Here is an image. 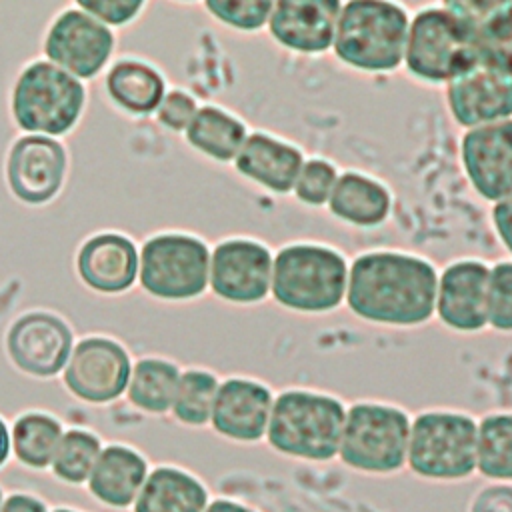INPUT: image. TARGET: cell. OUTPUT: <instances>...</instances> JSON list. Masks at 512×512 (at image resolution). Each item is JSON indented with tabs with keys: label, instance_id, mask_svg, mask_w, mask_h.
<instances>
[{
	"label": "cell",
	"instance_id": "cell-1",
	"mask_svg": "<svg viewBox=\"0 0 512 512\" xmlns=\"http://www.w3.org/2000/svg\"><path fill=\"white\" fill-rule=\"evenodd\" d=\"M438 272L422 256L372 250L348 264L344 302L360 320L412 328L434 316Z\"/></svg>",
	"mask_w": 512,
	"mask_h": 512
},
{
	"label": "cell",
	"instance_id": "cell-2",
	"mask_svg": "<svg viewBox=\"0 0 512 512\" xmlns=\"http://www.w3.org/2000/svg\"><path fill=\"white\" fill-rule=\"evenodd\" d=\"M346 404L328 392L286 388L274 396L264 442L280 456L322 464L338 458Z\"/></svg>",
	"mask_w": 512,
	"mask_h": 512
},
{
	"label": "cell",
	"instance_id": "cell-3",
	"mask_svg": "<svg viewBox=\"0 0 512 512\" xmlns=\"http://www.w3.org/2000/svg\"><path fill=\"white\" fill-rule=\"evenodd\" d=\"M408 24L406 8L396 2H342L332 52L360 72H394L404 62Z\"/></svg>",
	"mask_w": 512,
	"mask_h": 512
},
{
	"label": "cell",
	"instance_id": "cell-4",
	"mask_svg": "<svg viewBox=\"0 0 512 512\" xmlns=\"http://www.w3.org/2000/svg\"><path fill=\"white\" fill-rule=\"evenodd\" d=\"M348 262L324 244H286L274 254L270 296L292 312L326 314L346 296Z\"/></svg>",
	"mask_w": 512,
	"mask_h": 512
},
{
	"label": "cell",
	"instance_id": "cell-5",
	"mask_svg": "<svg viewBox=\"0 0 512 512\" xmlns=\"http://www.w3.org/2000/svg\"><path fill=\"white\" fill-rule=\"evenodd\" d=\"M478 420L460 410H424L412 416L406 468L426 482H464L476 474Z\"/></svg>",
	"mask_w": 512,
	"mask_h": 512
},
{
	"label": "cell",
	"instance_id": "cell-6",
	"mask_svg": "<svg viewBox=\"0 0 512 512\" xmlns=\"http://www.w3.org/2000/svg\"><path fill=\"white\" fill-rule=\"evenodd\" d=\"M412 416L390 402L358 400L346 406L338 460L364 476H392L406 468Z\"/></svg>",
	"mask_w": 512,
	"mask_h": 512
},
{
	"label": "cell",
	"instance_id": "cell-7",
	"mask_svg": "<svg viewBox=\"0 0 512 512\" xmlns=\"http://www.w3.org/2000/svg\"><path fill=\"white\" fill-rule=\"evenodd\" d=\"M406 70L430 84H450L480 64L478 32L444 4L418 10L408 24Z\"/></svg>",
	"mask_w": 512,
	"mask_h": 512
},
{
	"label": "cell",
	"instance_id": "cell-8",
	"mask_svg": "<svg viewBox=\"0 0 512 512\" xmlns=\"http://www.w3.org/2000/svg\"><path fill=\"white\" fill-rule=\"evenodd\" d=\"M86 104L80 80L48 60L28 64L12 88L14 122L28 134L62 136L74 128Z\"/></svg>",
	"mask_w": 512,
	"mask_h": 512
},
{
	"label": "cell",
	"instance_id": "cell-9",
	"mask_svg": "<svg viewBox=\"0 0 512 512\" xmlns=\"http://www.w3.org/2000/svg\"><path fill=\"white\" fill-rule=\"evenodd\" d=\"M138 256L140 284L154 298L184 302L202 296L208 288L210 250L196 236L156 234L144 242Z\"/></svg>",
	"mask_w": 512,
	"mask_h": 512
},
{
	"label": "cell",
	"instance_id": "cell-10",
	"mask_svg": "<svg viewBox=\"0 0 512 512\" xmlns=\"http://www.w3.org/2000/svg\"><path fill=\"white\" fill-rule=\"evenodd\" d=\"M114 52V34L108 26L78 6L62 10L44 38L48 62L76 80H88L102 72Z\"/></svg>",
	"mask_w": 512,
	"mask_h": 512
},
{
	"label": "cell",
	"instance_id": "cell-11",
	"mask_svg": "<svg viewBox=\"0 0 512 512\" xmlns=\"http://www.w3.org/2000/svg\"><path fill=\"white\" fill-rule=\"evenodd\" d=\"M274 254L252 238H226L210 252L208 288L230 304H258L270 296Z\"/></svg>",
	"mask_w": 512,
	"mask_h": 512
},
{
	"label": "cell",
	"instance_id": "cell-12",
	"mask_svg": "<svg viewBox=\"0 0 512 512\" xmlns=\"http://www.w3.org/2000/svg\"><path fill=\"white\" fill-rule=\"evenodd\" d=\"M132 362L122 344L104 336L80 340L66 362L64 386L88 404H108L126 394Z\"/></svg>",
	"mask_w": 512,
	"mask_h": 512
},
{
	"label": "cell",
	"instance_id": "cell-13",
	"mask_svg": "<svg viewBox=\"0 0 512 512\" xmlns=\"http://www.w3.org/2000/svg\"><path fill=\"white\" fill-rule=\"evenodd\" d=\"M460 160L480 198L496 204L512 196V118L466 130Z\"/></svg>",
	"mask_w": 512,
	"mask_h": 512
},
{
	"label": "cell",
	"instance_id": "cell-14",
	"mask_svg": "<svg viewBox=\"0 0 512 512\" xmlns=\"http://www.w3.org/2000/svg\"><path fill=\"white\" fill-rule=\"evenodd\" d=\"M274 396L268 384L254 378L220 380L208 426L224 440L258 444L266 438Z\"/></svg>",
	"mask_w": 512,
	"mask_h": 512
},
{
	"label": "cell",
	"instance_id": "cell-15",
	"mask_svg": "<svg viewBox=\"0 0 512 512\" xmlns=\"http://www.w3.org/2000/svg\"><path fill=\"white\" fill-rule=\"evenodd\" d=\"M72 332L64 320L48 312L20 316L8 330L6 350L12 364L36 378L64 372L72 352Z\"/></svg>",
	"mask_w": 512,
	"mask_h": 512
},
{
	"label": "cell",
	"instance_id": "cell-16",
	"mask_svg": "<svg viewBox=\"0 0 512 512\" xmlns=\"http://www.w3.org/2000/svg\"><path fill=\"white\" fill-rule=\"evenodd\" d=\"M66 174V150L50 136L28 134L18 138L6 160V180L12 194L24 204L52 200Z\"/></svg>",
	"mask_w": 512,
	"mask_h": 512
},
{
	"label": "cell",
	"instance_id": "cell-17",
	"mask_svg": "<svg viewBox=\"0 0 512 512\" xmlns=\"http://www.w3.org/2000/svg\"><path fill=\"white\" fill-rule=\"evenodd\" d=\"M490 266L462 258L438 274L434 314L456 332L472 334L486 328V290Z\"/></svg>",
	"mask_w": 512,
	"mask_h": 512
},
{
	"label": "cell",
	"instance_id": "cell-18",
	"mask_svg": "<svg viewBox=\"0 0 512 512\" xmlns=\"http://www.w3.org/2000/svg\"><path fill=\"white\" fill-rule=\"evenodd\" d=\"M338 0H282L274 2L266 30L286 50L298 54H324L332 50Z\"/></svg>",
	"mask_w": 512,
	"mask_h": 512
},
{
	"label": "cell",
	"instance_id": "cell-19",
	"mask_svg": "<svg viewBox=\"0 0 512 512\" xmlns=\"http://www.w3.org/2000/svg\"><path fill=\"white\" fill-rule=\"evenodd\" d=\"M450 116L462 128H478L512 118V80L478 64L446 84Z\"/></svg>",
	"mask_w": 512,
	"mask_h": 512
},
{
	"label": "cell",
	"instance_id": "cell-20",
	"mask_svg": "<svg viewBox=\"0 0 512 512\" xmlns=\"http://www.w3.org/2000/svg\"><path fill=\"white\" fill-rule=\"evenodd\" d=\"M140 256L132 240L122 234L102 232L88 238L76 258L82 282L102 294L128 290L138 276Z\"/></svg>",
	"mask_w": 512,
	"mask_h": 512
},
{
	"label": "cell",
	"instance_id": "cell-21",
	"mask_svg": "<svg viewBox=\"0 0 512 512\" xmlns=\"http://www.w3.org/2000/svg\"><path fill=\"white\" fill-rule=\"evenodd\" d=\"M150 474L148 458L126 444L102 446L86 482L88 494L112 510H128Z\"/></svg>",
	"mask_w": 512,
	"mask_h": 512
},
{
	"label": "cell",
	"instance_id": "cell-22",
	"mask_svg": "<svg viewBox=\"0 0 512 512\" xmlns=\"http://www.w3.org/2000/svg\"><path fill=\"white\" fill-rule=\"evenodd\" d=\"M304 160L294 144L266 132H250L234 166L246 180L274 194H290Z\"/></svg>",
	"mask_w": 512,
	"mask_h": 512
},
{
	"label": "cell",
	"instance_id": "cell-23",
	"mask_svg": "<svg viewBox=\"0 0 512 512\" xmlns=\"http://www.w3.org/2000/svg\"><path fill=\"white\" fill-rule=\"evenodd\" d=\"M212 500L206 482L178 464H160L132 504V512H204Z\"/></svg>",
	"mask_w": 512,
	"mask_h": 512
},
{
	"label": "cell",
	"instance_id": "cell-24",
	"mask_svg": "<svg viewBox=\"0 0 512 512\" xmlns=\"http://www.w3.org/2000/svg\"><path fill=\"white\" fill-rule=\"evenodd\" d=\"M326 206L334 218L350 226L374 228L390 216L392 194L380 180L348 170L338 176Z\"/></svg>",
	"mask_w": 512,
	"mask_h": 512
},
{
	"label": "cell",
	"instance_id": "cell-25",
	"mask_svg": "<svg viewBox=\"0 0 512 512\" xmlns=\"http://www.w3.org/2000/svg\"><path fill=\"white\" fill-rule=\"evenodd\" d=\"M104 86L118 108L140 116L156 112L166 94L162 74L140 60H118L112 64Z\"/></svg>",
	"mask_w": 512,
	"mask_h": 512
},
{
	"label": "cell",
	"instance_id": "cell-26",
	"mask_svg": "<svg viewBox=\"0 0 512 512\" xmlns=\"http://www.w3.org/2000/svg\"><path fill=\"white\" fill-rule=\"evenodd\" d=\"M184 136L196 152L216 162H234L248 136V128L238 116L224 108L198 106Z\"/></svg>",
	"mask_w": 512,
	"mask_h": 512
},
{
	"label": "cell",
	"instance_id": "cell-27",
	"mask_svg": "<svg viewBox=\"0 0 512 512\" xmlns=\"http://www.w3.org/2000/svg\"><path fill=\"white\" fill-rule=\"evenodd\" d=\"M182 370L166 358H140L130 372L128 402L146 414H170Z\"/></svg>",
	"mask_w": 512,
	"mask_h": 512
},
{
	"label": "cell",
	"instance_id": "cell-28",
	"mask_svg": "<svg viewBox=\"0 0 512 512\" xmlns=\"http://www.w3.org/2000/svg\"><path fill=\"white\" fill-rule=\"evenodd\" d=\"M62 422L40 410L20 414L10 430L14 458L28 470H46L62 440Z\"/></svg>",
	"mask_w": 512,
	"mask_h": 512
},
{
	"label": "cell",
	"instance_id": "cell-29",
	"mask_svg": "<svg viewBox=\"0 0 512 512\" xmlns=\"http://www.w3.org/2000/svg\"><path fill=\"white\" fill-rule=\"evenodd\" d=\"M476 474L488 482L512 484V410L490 412L478 420Z\"/></svg>",
	"mask_w": 512,
	"mask_h": 512
},
{
	"label": "cell",
	"instance_id": "cell-30",
	"mask_svg": "<svg viewBox=\"0 0 512 512\" xmlns=\"http://www.w3.org/2000/svg\"><path fill=\"white\" fill-rule=\"evenodd\" d=\"M218 386V376L206 368L182 370L170 408L172 418L188 428L208 426Z\"/></svg>",
	"mask_w": 512,
	"mask_h": 512
},
{
	"label": "cell",
	"instance_id": "cell-31",
	"mask_svg": "<svg viewBox=\"0 0 512 512\" xmlns=\"http://www.w3.org/2000/svg\"><path fill=\"white\" fill-rule=\"evenodd\" d=\"M100 438L86 428L64 430L62 440L50 462L52 476L66 486H82L100 456Z\"/></svg>",
	"mask_w": 512,
	"mask_h": 512
},
{
	"label": "cell",
	"instance_id": "cell-32",
	"mask_svg": "<svg viewBox=\"0 0 512 512\" xmlns=\"http://www.w3.org/2000/svg\"><path fill=\"white\" fill-rule=\"evenodd\" d=\"M478 58L512 80V2L504 6L478 30Z\"/></svg>",
	"mask_w": 512,
	"mask_h": 512
},
{
	"label": "cell",
	"instance_id": "cell-33",
	"mask_svg": "<svg viewBox=\"0 0 512 512\" xmlns=\"http://www.w3.org/2000/svg\"><path fill=\"white\" fill-rule=\"evenodd\" d=\"M274 2L270 0H208L204 8L220 24L238 32H258L266 28Z\"/></svg>",
	"mask_w": 512,
	"mask_h": 512
},
{
	"label": "cell",
	"instance_id": "cell-34",
	"mask_svg": "<svg viewBox=\"0 0 512 512\" xmlns=\"http://www.w3.org/2000/svg\"><path fill=\"white\" fill-rule=\"evenodd\" d=\"M338 176L340 174H338L336 166L324 158L304 160V164L296 176L292 194L304 206H312V208L326 206L332 196Z\"/></svg>",
	"mask_w": 512,
	"mask_h": 512
},
{
	"label": "cell",
	"instance_id": "cell-35",
	"mask_svg": "<svg viewBox=\"0 0 512 512\" xmlns=\"http://www.w3.org/2000/svg\"><path fill=\"white\" fill-rule=\"evenodd\" d=\"M486 326L498 332H512V260H502L490 266Z\"/></svg>",
	"mask_w": 512,
	"mask_h": 512
},
{
	"label": "cell",
	"instance_id": "cell-36",
	"mask_svg": "<svg viewBox=\"0 0 512 512\" xmlns=\"http://www.w3.org/2000/svg\"><path fill=\"white\" fill-rule=\"evenodd\" d=\"M196 112H198V104L188 92L170 90L164 94L156 110V118L164 128L172 132H184Z\"/></svg>",
	"mask_w": 512,
	"mask_h": 512
},
{
	"label": "cell",
	"instance_id": "cell-37",
	"mask_svg": "<svg viewBox=\"0 0 512 512\" xmlns=\"http://www.w3.org/2000/svg\"><path fill=\"white\" fill-rule=\"evenodd\" d=\"M76 6L94 16L104 26H124L144 10V2L140 0H90L78 2Z\"/></svg>",
	"mask_w": 512,
	"mask_h": 512
},
{
	"label": "cell",
	"instance_id": "cell-38",
	"mask_svg": "<svg viewBox=\"0 0 512 512\" xmlns=\"http://www.w3.org/2000/svg\"><path fill=\"white\" fill-rule=\"evenodd\" d=\"M468 512H512V484L488 482L474 494Z\"/></svg>",
	"mask_w": 512,
	"mask_h": 512
},
{
	"label": "cell",
	"instance_id": "cell-39",
	"mask_svg": "<svg viewBox=\"0 0 512 512\" xmlns=\"http://www.w3.org/2000/svg\"><path fill=\"white\" fill-rule=\"evenodd\" d=\"M492 226L502 246L512 254V196L500 200L492 208Z\"/></svg>",
	"mask_w": 512,
	"mask_h": 512
},
{
	"label": "cell",
	"instance_id": "cell-40",
	"mask_svg": "<svg viewBox=\"0 0 512 512\" xmlns=\"http://www.w3.org/2000/svg\"><path fill=\"white\" fill-rule=\"evenodd\" d=\"M48 504L32 492H10L4 496L0 512H50Z\"/></svg>",
	"mask_w": 512,
	"mask_h": 512
},
{
	"label": "cell",
	"instance_id": "cell-41",
	"mask_svg": "<svg viewBox=\"0 0 512 512\" xmlns=\"http://www.w3.org/2000/svg\"><path fill=\"white\" fill-rule=\"evenodd\" d=\"M204 512H260V510L250 506L248 502L238 500V498L216 496V498L210 500V504H208V508Z\"/></svg>",
	"mask_w": 512,
	"mask_h": 512
},
{
	"label": "cell",
	"instance_id": "cell-42",
	"mask_svg": "<svg viewBox=\"0 0 512 512\" xmlns=\"http://www.w3.org/2000/svg\"><path fill=\"white\" fill-rule=\"evenodd\" d=\"M12 454V444H10V430L6 422L0 418V468L8 462Z\"/></svg>",
	"mask_w": 512,
	"mask_h": 512
},
{
	"label": "cell",
	"instance_id": "cell-43",
	"mask_svg": "<svg viewBox=\"0 0 512 512\" xmlns=\"http://www.w3.org/2000/svg\"><path fill=\"white\" fill-rule=\"evenodd\" d=\"M50 512H86V510H78V508H72V506H56Z\"/></svg>",
	"mask_w": 512,
	"mask_h": 512
},
{
	"label": "cell",
	"instance_id": "cell-44",
	"mask_svg": "<svg viewBox=\"0 0 512 512\" xmlns=\"http://www.w3.org/2000/svg\"><path fill=\"white\" fill-rule=\"evenodd\" d=\"M4 496H6V494H4V490H2V486H0V506H2V500H4Z\"/></svg>",
	"mask_w": 512,
	"mask_h": 512
}]
</instances>
